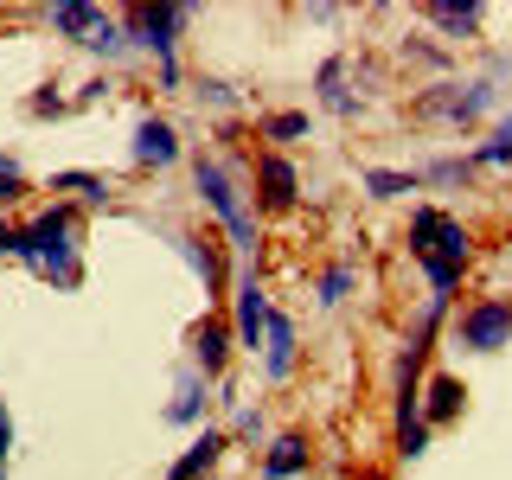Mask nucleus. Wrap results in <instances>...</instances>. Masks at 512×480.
Returning a JSON list of instances; mask_svg holds the SVG:
<instances>
[{
	"instance_id": "obj_15",
	"label": "nucleus",
	"mask_w": 512,
	"mask_h": 480,
	"mask_svg": "<svg viewBox=\"0 0 512 480\" xmlns=\"http://www.w3.org/2000/svg\"><path fill=\"white\" fill-rule=\"evenodd\" d=\"M45 20H52L58 39H77V45H84L90 32H96V20H103V7H90V0H58V7H45Z\"/></svg>"
},
{
	"instance_id": "obj_2",
	"label": "nucleus",
	"mask_w": 512,
	"mask_h": 480,
	"mask_svg": "<svg viewBox=\"0 0 512 480\" xmlns=\"http://www.w3.org/2000/svg\"><path fill=\"white\" fill-rule=\"evenodd\" d=\"M192 192H199V199L218 212V224L231 231V250H237V256H256V244H263V237H256V218H250V205H244V186L231 180V167L199 154V160H192Z\"/></svg>"
},
{
	"instance_id": "obj_25",
	"label": "nucleus",
	"mask_w": 512,
	"mask_h": 480,
	"mask_svg": "<svg viewBox=\"0 0 512 480\" xmlns=\"http://www.w3.org/2000/svg\"><path fill=\"white\" fill-rule=\"evenodd\" d=\"M346 295H352V263H333L327 276L314 282V301H320V308H340Z\"/></svg>"
},
{
	"instance_id": "obj_24",
	"label": "nucleus",
	"mask_w": 512,
	"mask_h": 480,
	"mask_svg": "<svg viewBox=\"0 0 512 480\" xmlns=\"http://www.w3.org/2000/svg\"><path fill=\"white\" fill-rule=\"evenodd\" d=\"M436 224H442L436 205H416V212H410V263H423V256H429V244H436Z\"/></svg>"
},
{
	"instance_id": "obj_1",
	"label": "nucleus",
	"mask_w": 512,
	"mask_h": 480,
	"mask_svg": "<svg viewBox=\"0 0 512 480\" xmlns=\"http://www.w3.org/2000/svg\"><path fill=\"white\" fill-rule=\"evenodd\" d=\"M13 256H20L26 269H39L45 282L58 288H77V212L71 205H52V212H39L32 224H20V244H13Z\"/></svg>"
},
{
	"instance_id": "obj_7",
	"label": "nucleus",
	"mask_w": 512,
	"mask_h": 480,
	"mask_svg": "<svg viewBox=\"0 0 512 480\" xmlns=\"http://www.w3.org/2000/svg\"><path fill=\"white\" fill-rule=\"evenodd\" d=\"M186 148H180V135H173V122L167 116H141L135 122V141H128V160L135 167H173Z\"/></svg>"
},
{
	"instance_id": "obj_8",
	"label": "nucleus",
	"mask_w": 512,
	"mask_h": 480,
	"mask_svg": "<svg viewBox=\"0 0 512 480\" xmlns=\"http://www.w3.org/2000/svg\"><path fill=\"white\" fill-rule=\"evenodd\" d=\"M256 199H263L269 212H295L301 173H295V160H288V154H263V160H256Z\"/></svg>"
},
{
	"instance_id": "obj_9",
	"label": "nucleus",
	"mask_w": 512,
	"mask_h": 480,
	"mask_svg": "<svg viewBox=\"0 0 512 480\" xmlns=\"http://www.w3.org/2000/svg\"><path fill=\"white\" fill-rule=\"evenodd\" d=\"M224 455H231V436H224L218 423H205L199 436L186 442V455H180V461H173V468H167V480H205V474H212Z\"/></svg>"
},
{
	"instance_id": "obj_23",
	"label": "nucleus",
	"mask_w": 512,
	"mask_h": 480,
	"mask_svg": "<svg viewBox=\"0 0 512 480\" xmlns=\"http://www.w3.org/2000/svg\"><path fill=\"white\" fill-rule=\"evenodd\" d=\"M52 192H77L84 205H109V180H103V173H52Z\"/></svg>"
},
{
	"instance_id": "obj_35",
	"label": "nucleus",
	"mask_w": 512,
	"mask_h": 480,
	"mask_svg": "<svg viewBox=\"0 0 512 480\" xmlns=\"http://www.w3.org/2000/svg\"><path fill=\"white\" fill-rule=\"evenodd\" d=\"M205 480H218V474H205Z\"/></svg>"
},
{
	"instance_id": "obj_32",
	"label": "nucleus",
	"mask_w": 512,
	"mask_h": 480,
	"mask_svg": "<svg viewBox=\"0 0 512 480\" xmlns=\"http://www.w3.org/2000/svg\"><path fill=\"white\" fill-rule=\"evenodd\" d=\"M7 455H13V416L0 404V474H7Z\"/></svg>"
},
{
	"instance_id": "obj_11",
	"label": "nucleus",
	"mask_w": 512,
	"mask_h": 480,
	"mask_svg": "<svg viewBox=\"0 0 512 480\" xmlns=\"http://www.w3.org/2000/svg\"><path fill=\"white\" fill-rule=\"evenodd\" d=\"M205 404H212V378H199V372L186 365L180 384H173V404L160 410V416H167V423H180V429H199V423H205Z\"/></svg>"
},
{
	"instance_id": "obj_19",
	"label": "nucleus",
	"mask_w": 512,
	"mask_h": 480,
	"mask_svg": "<svg viewBox=\"0 0 512 480\" xmlns=\"http://www.w3.org/2000/svg\"><path fill=\"white\" fill-rule=\"evenodd\" d=\"M359 186L372 199H404V192H423V173H397V167H365Z\"/></svg>"
},
{
	"instance_id": "obj_12",
	"label": "nucleus",
	"mask_w": 512,
	"mask_h": 480,
	"mask_svg": "<svg viewBox=\"0 0 512 480\" xmlns=\"http://www.w3.org/2000/svg\"><path fill=\"white\" fill-rule=\"evenodd\" d=\"M461 404H468V384H461V378H448V372H436V378L423 384V429L455 423Z\"/></svg>"
},
{
	"instance_id": "obj_6",
	"label": "nucleus",
	"mask_w": 512,
	"mask_h": 480,
	"mask_svg": "<svg viewBox=\"0 0 512 480\" xmlns=\"http://www.w3.org/2000/svg\"><path fill=\"white\" fill-rule=\"evenodd\" d=\"M416 109L461 128V122H474V116H487V109H493V77H474V84H436Z\"/></svg>"
},
{
	"instance_id": "obj_4",
	"label": "nucleus",
	"mask_w": 512,
	"mask_h": 480,
	"mask_svg": "<svg viewBox=\"0 0 512 480\" xmlns=\"http://www.w3.org/2000/svg\"><path fill=\"white\" fill-rule=\"evenodd\" d=\"M263 327H269V288L256 276V263L237 269V295H231V340L237 352H263Z\"/></svg>"
},
{
	"instance_id": "obj_18",
	"label": "nucleus",
	"mask_w": 512,
	"mask_h": 480,
	"mask_svg": "<svg viewBox=\"0 0 512 480\" xmlns=\"http://www.w3.org/2000/svg\"><path fill=\"white\" fill-rule=\"evenodd\" d=\"M314 84H320V103H327L333 116H359V103H352V90H346V58H327Z\"/></svg>"
},
{
	"instance_id": "obj_22",
	"label": "nucleus",
	"mask_w": 512,
	"mask_h": 480,
	"mask_svg": "<svg viewBox=\"0 0 512 480\" xmlns=\"http://www.w3.org/2000/svg\"><path fill=\"white\" fill-rule=\"evenodd\" d=\"M468 167H512V116L493 122V141H480L468 154Z\"/></svg>"
},
{
	"instance_id": "obj_27",
	"label": "nucleus",
	"mask_w": 512,
	"mask_h": 480,
	"mask_svg": "<svg viewBox=\"0 0 512 480\" xmlns=\"http://www.w3.org/2000/svg\"><path fill=\"white\" fill-rule=\"evenodd\" d=\"M455 180H468V160H455V154H442V160L423 167V186H455Z\"/></svg>"
},
{
	"instance_id": "obj_5",
	"label": "nucleus",
	"mask_w": 512,
	"mask_h": 480,
	"mask_svg": "<svg viewBox=\"0 0 512 480\" xmlns=\"http://www.w3.org/2000/svg\"><path fill=\"white\" fill-rule=\"evenodd\" d=\"M455 346H468V352H500V346H512V301L506 295H487V301H474V308H461Z\"/></svg>"
},
{
	"instance_id": "obj_10",
	"label": "nucleus",
	"mask_w": 512,
	"mask_h": 480,
	"mask_svg": "<svg viewBox=\"0 0 512 480\" xmlns=\"http://www.w3.org/2000/svg\"><path fill=\"white\" fill-rule=\"evenodd\" d=\"M295 359H301V346H295V320L269 308V327H263V378H269V384H282L288 372H295Z\"/></svg>"
},
{
	"instance_id": "obj_29",
	"label": "nucleus",
	"mask_w": 512,
	"mask_h": 480,
	"mask_svg": "<svg viewBox=\"0 0 512 480\" xmlns=\"http://www.w3.org/2000/svg\"><path fill=\"white\" fill-rule=\"evenodd\" d=\"M26 192V180H20V160L13 154H0V205H13Z\"/></svg>"
},
{
	"instance_id": "obj_14",
	"label": "nucleus",
	"mask_w": 512,
	"mask_h": 480,
	"mask_svg": "<svg viewBox=\"0 0 512 480\" xmlns=\"http://www.w3.org/2000/svg\"><path fill=\"white\" fill-rule=\"evenodd\" d=\"M231 327H224V320H205L199 333H192V372L199 378H218L224 372V359H231Z\"/></svg>"
},
{
	"instance_id": "obj_28",
	"label": "nucleus",
	"mask_w": 512,
	"mask_h": 480,
	"mask_svg": "<svg viewBox=\"0 0 512 480\" xmlns=\"http://www.w3.org/2000/svg\"><path fill=\"white\" fill-rule=\"evenodd\" d=\"M231 442H250V436H263V410L256 404H237V416H231V429H224Z\"/></svg>"
},
{
	"instance_id": "obj_13",
	"label": "nucleus",
	"mask_w": 512,
	"mask_h": 480,
	"mask_svg": "<svg viewBox=\"0 0 512 480\" xmlns=\"http://www.w3.org/2000/svg\"><path fill=\"white\" fill-rule=\"evenodd\" d=\"M308 436H295V429H288V436H269V448H263V480H301L308 474Z\"/></svg>"
},
{
	"instance_id": "obj_26",
	"label": "nucleus",
	"mask_w": 512,
	"mask_h": 480,
	"mask_svg": "<svg viewBox=\"0 0 512 480\" xmlns=\"http://www.w3.org/2000/svg\"><path fill=\"white\" fill-rule=\"evenodd\" d=\"M308 135V116L301 109H276V116H263V141H301Z\"/></svg>"
},
{
	"instance_id": "obj_17",
	"label": "nucleus",
	"mask_w": 512,
	"mask_h": 480,
	"mask_svg": "<svg viewBox=\"0 0 512 480\" xmlns=\"http://www.w3.org/2000/svg\"><path fill=\"white\" fill-rule=\"evenodd\" d=\"M173 250H180V256H186V263H192V269H199V282H205V295H218V282H224V276H218V250H212V244H205V237H192V231H173Z\"/></svg>"
},
{
	"instance_id": "obj_21",
	"label": "nucleus",
	"mask_w": 512,
	"mask_h": 480,
	"mask_svg": "<svg viewBox=\"0 0 512 480\" xmlns=\"http://www.w3.org/2000/svg\"><path fill=\"white\" fill-rule=\"evenodd\" d=\"M84 52H90V58H103V64L128 52V26H122V13H103V20H96V32L84 39Z\"/></svg>"
},
{
	"instance_id": "obj_34",
	"label": "nucleus",
	"mask_w": 512,
	"mask_h": 480,
	"mask_svg": "<svg viewBox=\"0 0 512 480\" xmlns=\"http://www.w3.org/2000/svg\"><path fill=\"white\" fill-rule=\"evenodd\" d=\"M13 244H20V224H7V218H0V256H13Z\"/></svg>"
},
{
	"instance_id": "obj_20",
	"label": "nucleus",
	"mask_w": 512,
	"mask_h": 480,
	"mask_svg": "<svg viewBox=\"0 0 512 480\" xmlns=\"http://www.w3.org/2000/svg\"><path fill=\"white\" fill-rule=\"evenodd\" d=\"M429 20H436L442 32H474L480 26V13H487V7H480V0H429Z\"/></svg>"
},
{
	"instance_id": "obj_31",
	"label": "nucleus",
	"mask_w": 512,
	"mask_h": 480,
	"mask_svg": "<svg viewBox=\"0 0 512 480\" xmlns=\"http://www.w3.org/2000/svg\"><path fill=\"white\" fill-rule=\"evenodd\" d=\"M199 103H212V109H231V84H218V77H212V84H199Z\"/></svg>"
},
{
	"instance_id": "obj_3",
	"label": "nucleus",
	"mask_w": 512,
	"mask_h": 480,
	"mask_svg": "<svg viewBox=\"0 0 512 480\" xmlns=\"http://www.w3.org/2000/svg\"><path fill=\"white\" fill-rule=\"evenodd\" d=\"M122 26H128V45L154 52L160 64H180L173 52H180V32L192 26V7H180V0H160V7H128Z\"/></svg>"
},
{
	"instance_id": "obj_30",
	"label": "nucleus",
	"mask_w": 512,
	"mask_h": 480,
	"mask_svg": "<svg viewBox=\"0 0 512 480\" xmlns=\"http://www.w3.org/2000/svg\"><path fill=\"white\" fill-rule=\"evenodd\" d=\"M64 109H71V103H64L58 90H39V96H32V116H64Z\"/></svg>"
},
{
	"instance_id": "obj_16",
	"label": "nucleus",
	"mask_w": 512,
	"mask_h": 480,
	"mask_svg": "<svg viewBox=\"0 0 512 480\" xmlns=\"http://www.w3.org/2000/svg\"><path fill=\"white\" fill-rule=\"evenodd\" d=\"M429 256H442V263L468 269V263H474V237H468V224L442 212V224H436V244H429Z\"/></svg>"
},
{
	"instance_id": "obj_33",
	"label": "nucleus",
	"mask_w": 512,
	"mask_h": 480,
	"mask_svg": "<svg viewBox=\"0 0 512 480\" xmlns=\"http://www.w3.org/2000/svg\"><path fill=\"white\" fill-rule=\"evenodd\" d=\"M103 96H109V77H90V84L77 90V103H103Z\"/></svg>"
}]
</instances>
